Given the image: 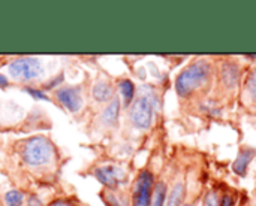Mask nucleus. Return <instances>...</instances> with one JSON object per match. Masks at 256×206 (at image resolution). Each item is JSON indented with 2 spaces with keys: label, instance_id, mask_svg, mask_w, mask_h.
<instances>
[{
  "label": "nucleus",
  "instance_id": "1",
  "mask_svg": "<svg viewBox=\"0 0 256 206\" xmlns=\"http://www.w3.org/2000/svg\"><path fill=\"white\" fill-rule=\"evenodd\" d=\"M210 78V64L204 60L194 61L183 69L176 79V91L180 97H189Z\"/></svg>",
  "mask_w": 256,
  "mask_h": 206
},
{
  "label": "nucleus",
  "instance_id": "2",
  "mask_svg": "<svg viewBox=\"0 0 256 206\" xmlns=\"http://www.w3.org/2000/svg\"><path fill=\"white\" fill-rule=\"evenodd\" d=\"M52 145L45 138L36 136L26 142L22 150V159L30 166H44L52 159Z\"/></svg>",
  "mask_w": 256,
  "mask_h": 206
},
{
  "label": "nucleus",
  "instance_id": "3",
  "mask_svg": "<svg viewBox=\"0 0 256 206\" xmlns=\"http://www.w3.org/2000/svg\"><path fill=\"white\" fill-rule=\"evenodd\" d=\"M130 121L134 127L140 130H147L153 124V117H154V102L150 96L141 94L136 97L130 106L129 111Z\"/></svg>",
  "mask_w": 256,
  "mask_h": 206
},
{
  "label": "nucleus",
  "instance_id": "4",
  "mask_svg": "<svg viewBox=\"0 0 256 206\" xmlns=\"http://www.w3.org/2000/svg\"><path fill=\"white\" fill-rule=\"evenodd\" d=\"M154 186V175L148 169L141 171L134 187L132 206H152Z\"/></svg>",
  "mask_w": 256,
  "mask_h": 206
},
{
  "label": "nucleus",
  "instance_id": "5",
  "mask_svg": "<svg viewBox=\"0 0 256 206\" xmlns=\"http://www.w3.org/2000/svg\"><path fill=\"white\" fill-rule=\"evenodd\" d=\"M9 73L16 79H34L42 73V66L38 58H18L10 63Z\"/></svg>",
  "mask_w": 256,
  "mask_h": 206
},
{
  "label": "nucleus",
  "instance_id": "6",
  "mask_svg": "<svg viewBox=\"0 0 256 206\" xmlns=\"http://www.w3.org/2000/svg\"><path fill=\"white\" fill-rule=\"evenodd\" d=\"M94 175L108 189H116L124 180L123 169H120L117 166H100L94 171Z\"/></svg>",
  "mask_w": 256,
  "mask_h": 206
},
{
  "label": "nucleus",
  "instance_id": "7",
  "mask_svg": "<svg viewBox=\"0 0 256 206\" xmlns=\"http://www.w3.org/2000/svg\"><path fill=\"white\" fill-rule=\"evenodd\" d=\"M57 97L63 103V106L66 109H69L70 112H76L81 108V105H82V99H81L80 90L75 88V87H66V88L58 90Z\"/></svg>",
  "mask_w": 256,
  "mask_h": 206
},
{
  "label": "nucleus",
  "instance_id": "8",
  "mask_svg": "<svg viewBox=\"0 0 256 206\" xmlns=\"http://www.w3.org/2000/svg\"><path fill=\"white\" fill-rule=\"evenodd\" d=\"M254 156H255V150L252 148H242L237 159L234 160L232 163V171L238 175V177H246L248 174V168L250 165V162L254 160Z\"/></svg>",
  "mask_w": 256,
  "mask_h": 206
},
{
  "label": "nucleus",
  "instance_id": "9",
  "mask_svg": "<svg viewBox=\"0 0 256 206\" xmlns=\"http://www.w3.org/2000/svg\"><path fill=\"white\" fill-rule=\"evenodd\" d=\"M240 78V69L236 63H226L222 67V81L225 82L226 87L232 88L237 85Z\"/></svg>",
  "mask_w": 256,
  "mask_h": 206
},
{
  "label": "nucleus",
  "instance_id": "10",
  "mask_svg": "<svg viewBox=\"0 0 256 206\" xmlns=\"http://www.w3.org/2000/svg\"><path fill=\"white\" fill-rule=\"evenodd\" d=\"M118 115H120V100L117 97H114L110 105L104 109L102 112V121L108 126H116L117 124V120H118Z\"/></svg>",
  "mask_w": 256,
  "mask_h": 206
},
{
  "label": "nucleus",
  "instance_id": "11",
  "mask_svg": "<svg viewBox=\"0 0 256 206\" xmlns=\"http://www.w3.org/2000/svg\"><path fill=\"white\" fill-rule=\"evenodd\" d=\"M184 184L182 181H177L171 190L166 195V202L165 206H183V198H184Z\"/></svg>",
  "mask_w": 256,
  "mask_h": 206
},
{
  "label": "nucleus",
  "instance_id": "12",
  "mask_svg": "<svg viewBox=\"0 0 256 206\" xmlns=\"http://www.w3.org/2000/svg\"><path fill=\"white\" fill-rule=\"evenodd\" d=\"M93 97L98 102H106L112 99V87L105 82V81H99L94 84L93 87Z\"/></svg>",
  "mask_w": 256,
  "mask_h": 206
},
{
  "label": "nucleus",
  "instance_id": "13",
  "mask_svg": "<svg viewBox=\"0 0 256 206\" xmlns=\"http://www.w3.org/2000/svg\"><path fill=\"white\" fill-rule=\"evenodd\" d=\"M118 88H120V94L123 97L124 106L132 105L134 100H135V85H134V82L130 79H123L118 84Z\"/></svg>",
  "mask_w": 256,
  "mask_h": 206
},
{
  "label": "nucleus",
  "instance_id": "14",
  "mask_svg": "<svg viewBox=\"0 0 256 206\" xmlns=\"http://www.w3.org/2000/svg\"><path fill=\"white\" fill-rule=\"evenodd\" d=\"M166 195H168L166 184H165L164 181L158 183V184L154 186L152 206H165V202H166Z\"/></svg>",
  "mask_w": 256,
  "mask_h": 206
},
{
  "label": "nucleus",
  "instance_id": "15",
  "mask_svg": "<svg viewBox=\"0 0 256 206\" xmlns=\"http://www.w3.org/2000/svg\"><path fill=\"white\" fill-rule=\"evenodd\" d=\"M246 94L250 99V102L256 105V67L249 73L246 79Z\"/></svg>",
  "mask_w": 256,
  "mask_h": 206
},
{
  "label": "nucleus",
  "instance_id": "16",
  "mask_svg": "<svg viewBox=\"0 0 256 206\" xmlns=\"http://www.w3.org/2000/svg\"><path fill=\"white\" fill-rule=\"evenodd\" d=\"M22 193L16 190H10L4 195V204L6 206H20L22 204Z\"/></svg>",
  "mask_w": 256,
  "mask_h": 206
},
{
  "label": "nucleus",
  "instance_id": "17",
  "mask_svg": "<svg viewBox=\"0 0 256 206\" xmlns=\"http://www.w3.org/2000/svg\"><path fill=\"white\" fill-rule=\"evenodd\" d=\"M220 205V201L218 198V195L214 192H210L207 193L206 199H204V206H219Z\"/></svg>",
  "mask_w": 256,
  "mask_h": 206
},
{
  "label": "nucleus",
  "instance_id": "18",
  "mask_svg": "<svg viewBox=\"0 0 256 206\" xmlns=\"http://www.w3.org/2000/svg\"><path fill=\"white\" fill-rule=\"evenodd\" d=\"M27 93H30L33 97H36V99H46V96L44 94V93H40V91H38V90H33V88H27Z\"/></svg>",
  "mask_w": 256,
  "mask_h": 206
},
{
  "label": "nucleus",
  "instance_id": "19",
  "mask_svg": "<svg viewBox=\"0 0 256 206\" xmlns=\"http://www.w3.org/2000/svg\"><path fill=\"white\" fill-rule=\"evenodd\" d=\"M219 206H232V198L231 196H224L220 199V205Z\"/></svg>",
  "mask_w": 256,
  "mask_h": 206
},
{
  "label": "nucleus",
  "instance_id": "20",
  "mask_svg": "<svg viewBox=\"0 0 256 206\" xmlns=\"http://www.w3.org/2000/svg\"><path fill=\"white\" fill-rule=\"evenodd\" d=\"M8 85V79L4 75H0V87H6Z\"/></svg>",
  "mask_w": 256,
  "mask_h": 206
},
{
  "label": "nucleus",
  "instance_id": "21",
  "mask_svg": "<svg viewBox=\"0 0 256 206\" xmlns=\"http://www.w3.org/2000/svg\"><path fill=\"white\" fill-rule=\"evenodd\" d=\"M51 206H70L68 202H64V201H57V202H54Z\"/></svg>",
  "mask_w": 256,
  "mask_h": 206
},
{
  "label": "nucleus",
  "instance_id": "22",
  "mask_svg": "<svg viewBox=\"0 0 256 206\" xmlns=\"http://www.w3.org/2000/svg\"><path fill=\"white\" fill-rule=\"evenodd\" d=\"M30 206H40L39 205V201L36 198H30Z\"/></svg>",
  "mask_w": 256,
  "mask_h": 206
},
{
  "label": "nucleus",
  "instance_id": "23",
  "mask_svg": "<svg viewBox=\"0 0 256 206\" xmlns=\"http://www.w3.org/2000/svg\"><path fill=\"white\" fill-rule=\"evenodd\" d=\"M183 206H192V205H188V204H184V205H183Z\"/></svg>",
  "mask_w": 256,
  "mask_h": 206
}]
</instances>
